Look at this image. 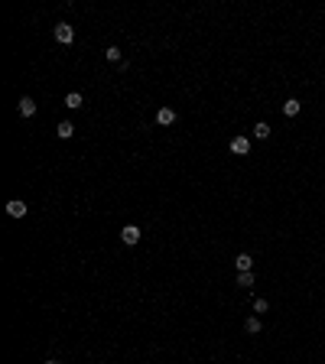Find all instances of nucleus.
<instances>
[{"label":"nucleus","mask_w":325,"mask_h":364,"mask_svg":"<svg viewBox=\"0 0 325 364\" xmlns=\"http://www.w3.org/2000/svg\"><path fill=\"white\" fill-rule=\"evenodd\" d=\"M156 124H163V127L176 124V111H172V107H160V111H156Z\"/></svg>","instance_id":"423d86ee"},{"label":"nucleus","mask_w":325,"mask_h":364,"mask_svg":"<svg viewBox=\"0 0 325 364\" xmlns=\"http://www.w3.org/2000/svg\"><path fill=\"white\" fill-rule=\"evenodd\" d=\"M238 286H254V270L238 273Z\"/></svg>","instance_id":"4468645a"},{"label":"nucleus","mask_w":325,"mask_h":364,"mask_svg":"<svg viewBox=\"0 0 325 364\" xmlns=\"http://www.w3.org/2000/svg\"><path fill=\"white\" fill-rule=\"evenodd\" d=\"M55 39L62 46H72L75 43V26L72 23H55Z\"/></svg>","instance_id":"f257e3e1"},{"label":"nucleus","mask_w":325,"mask_h":364,"mask_svg":"<svg viewBox=\"0 0 325 364\" xmlns=\"http://www.w3.org/2000/svg\"><path fill=\"white\" fill-rule=\"evenodd\" d=\"M270 134H273V130H270V124H267V120H257V124H254V137H257V140H267Z\"/></svg>","instance_id":"1a4fd4ad"},{"label":"nucleus","mask_w":325,"mask_h":364,"mask_svg":"<svg viewBox=\"0 0 325 364\" xmlns=\"http://www.w3.org/2000/svg\"><path fill=\"white\" fill-rule=\"evenodd\" d=\"M81 104H85V98H81L78 91H68V94H65V107H72V111H78Z\"/></svg>","instance_id":"9d476101"},{"label":"nucleus","mask_w":325,"mask_h":364,"mask_svg":"<svg viewBox=\"0 0 325 364\" xmlns=\"http://www.w3.org/2000/svg\"><path fill=\"white\" fill-rule=\"evenodd\" d=\"M234 267H238V273L254 270V257H251V254H238V257H234Z\"/></svg>","instance_id":"0eeeda50"},{"label":"nucleus","mask_w":325,"mask_h":364,"mask_svg":"<svg viewBox=\"0 0 325 364\" xmlns=\"http://www.w3.org/2000/svg\"><path fill=\"white\" fill-rule=\"evenodd\" d=\"M104 59H107V62H117V65L124 62V59H121V49H117V46H107V49H104Z\"/></svg>","instance_id":"ddd939ff"},{"label":"nucleus","mask_w":325,"mask_h":364,"mask_svg":"<svg viewBox=\"0 0 325 364\" xmlns=\"http://www.w3.org/2000/svg\"><path fill=\"white\" fill-rule=\"evenodd\" d=\"M46 364H59V361H46Z\"/></svg>","instance_id":"dca6fc26"},{"label":"nucleus","mask_w":325,"mask_h":364,"mask_svg":"<svg viewBox=\"0 0 325 364\" xmlns=\"http://www.w3.org/2000/svg\"><path fill=\"white\" fill-rule=\"evenodd\" d=\"M267 309H270L267 299H254V312H267Z\"/></svg>","instance_id":"2eb2a0df"},{"label":"nucleus","mask_w":325,"mask_h":364,"mask_svg":"<svg viewBox=\"0 0 325 364\" xmlns=\"http://www.w3.org/2000/svg\"><path fill=\"white\" fill-rule=\"evenodd\" d=\"M231 153L234 156H247L251 153V140H247V137H234L231 140Z\"/></svg>","instance_id":"f03ea898"},{"label":"nucleus","mask_w":325,"mask_h":364,"mask_svg":"<svg viewBox=\"0 0 325 364\" xmlns=\"http://www.w3.org/2000/svg\"><path fill=\"white\" fill-rule=\"evenodd\" d=\"M299 111H302V101L299 98H286V101H283V114H286V117H296Z\"/></svg>","instance_id":"39448f33"},{"label":"nucleus","mask_w":325,"mask_h":364,"mask_svg":"<svg viewBox=\"0 0 325 364\" xmlns=\"http://www.w3.org/2000/svg\"><path fill=\"white\" fill-rule=\"evenodd\" d=\"M20 114H23V117H33V114H36V101L33 98H20Z\"/></svg>","instance_id":"6e6552de"},{"label":"nucleus","mask_w":325,"mask_h":364,"mask_svg":"<svg viewBox=\"0 0 325 364\" xmlns=\"http://www.w3.org/2000/svg\"><path fill=\"white\" fill-rule=\"evenodd\" d=\"M121 241H124V244H137V241H140V228H137V224H124Z\"/></svg>","instance_id":"7ed1b4c3"},{"label":"nucleus","mask_w":325,"mask_h":364,"mask_svg":"<svg viewBox=\"0 0 325 364\" xmlns=\"http://www.w3.org/2000/svg\"><path fill=\"white\" fill-rule=\"evenodd\" d=\"M260 328H264V325H260L257 315H251V319L244 322V332H247V335H260Z\"/></svg>","instance_id":"9b49d317"},{"label":"nucleus","mask_w":325,"mask_h":364,"mask_svg":"<svg viewBox=\"0 0 325 364\" xmlns=\"http://www.w3.org/2000/svg\"><path fill=\"white\" fill-rule=\"evenodd\" d=\"M26 211H30V208H26V202H20V198L7 202V215H10V218H23Z\"/></svg>","instance_id":"20e7f679"},{"label":"nucleus","mask_w":325,"mask_h":364,"mask_svg":"<svg viewBox=\"0 0 325 364\" xmlns=\"http://www.w3.org/2000/svg\"><path fill=\"white\" fill-rule=\"evenodd\" d=\"M55 134H59V137H62V140H68V137H72V134H75V127H72V120H62V124H59V127H55Z\"/></svg>","instance_id":"f8f14e48"}]
</instances>
